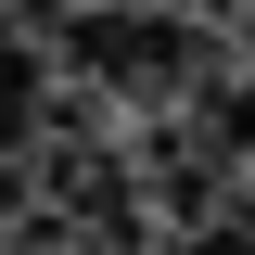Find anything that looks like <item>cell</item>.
Listing matches in <instances>:
<instances>
[{"label":"cell","instance_id":"3957f363","mask_svg":"<svg viewBox=\"0 0 255 255\" xmlns=\"http://www.w3.org/2000/svg\"><path fill=\"white\" fill-rule=\"evenodd\" d=\"M217 153H230V166L255 153V77H243V90H217Z\"/></svg>","mask_w":255,"mask_h":255},{"label":"cell","instance_id":"7a4b0ae2","mask_svg":"<svg viewBox=\"0 0 255 255\" xmlns=\"http://www.w3.org/2000/svg\"><path fill=\"white\" fill-rule=\"evenodd\" d=\"M38 140V38L0 26V153H26Z\"/></svg>","mask_w":255,"mask_h":255},{"label":"cell","instance_id":"6da1fadb","mask_svg":"<svg viewBox=\"0 0 255 255\" xmlns=\"http://www.w3.org/2000/svg\"><path fill=\"white\" fill-rule=\"evenodd\" d=\"M77 77H102L115 102H179V90L217 77V38H204V13H179V0H153V13L90 0V13H77Z\"/></svg>","mask_w":255,"mask_h":255}]
</instances>
